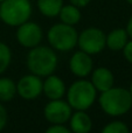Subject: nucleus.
I'll return each mask as SVG.
<instances>
[{"label": "nucleus", "mask_w": 132, "mask_h": 133, "mask_svg": "<svg viewBox=\"0 0 132 133\" xmlns=\"http://www.w3.org/2000/svg\"><path fill=\"white\" fill-rule=\"evenodd\" d=\"M63 6V0H37V7L41 14L48 18L58 15Z\"/></svg>", "instance_id": "obj_16"}, {"label": "nucleus", "mask_w": 132, "mask_h": 133, "mask_svg": "<svg viewBox=\"0 0 132 133\" xmlns=\"http://www.w3.org/2000/svg\"><path fill=\"white\" fill-rule=\"evenodd\" d=\"M129 131L130 130H129L128 125L121 120H114L102 129L103 133H128Z\"/></svg>", "instance_id": "obj_19"}, {"label": "nucleus", "mask_w": 132, "mask_h": 133, "mask_svg": "<svg viewBox=\"0 0 132 133\" xmlns=\"http://www.w3.org/2000/svg\"><path fill=\"white\" fill-rule=\"evenodd\" d=\"M70 2H71L72 5H75V6H77V7H85V6H88L89 5V2L91 1V0H69Z\"/></svg>", "instance_id": "obj_23"}, {"label": "nucleus", "mask_w": 132, "mask_h": 133, "mask_svg": "<svg viewBox=\"0 0 132 133\" xmlns=\"http://www.w3.org/2000/svg\"><path fill=\"white\" fill-rule=\"evenodd\" d=\"M97 98V90L91 81H75L67 91V102L74 110L87 111L94 105Z\"/></svg>", "instance_id": "obj_3"}, {"label": "nucleus", "mask_w": 132, "mask_h": 133, "mask_svg": "<svg viewBox=\"0 0 132 133\" xmlns=\"http://www.w3.org/2000/svg\"><path fill=\"white\" fill-rule=\"evenodd\" d=\"M16 40L25 48H33L40 44L42 40V29L37 23L32 21H26L18 26Z\"/></svg>", "instance_id": "obj_8"}, {"label": "nucleus", "mask_w": 132, "mask_h": 133, "mask_svg": "<svg viewBox=\"0 0 132 133\" xmlns=\"http://www.w3.org/2000/svg\"><path fill=\"white\" fill-rule=\"evenodd\" d=\"M47 133H69L70 129H68L64 124H51V126H49L46 130Z\"/></svg>", "instance_id": "obj_20"}, {"label": "nucleus", "mask_w": 132, "mask_h": 133, "mask_svg": "<svg viewBox=\"0 0 132 133\" xmlns=\"http://www.w3.org/2000/svg\"><path fill=\"white\" fill-rule=\"evenodd\" d=\"M2 1H4V0H0V2H2Z\"/></svg>", "instance_id": "obj_27"}, {"label": "nucleus", "mask_w": 132, "mask_h": 133, "mask_svg": "<svg viewBox=\"0 0 132 133\" xmlns=\"http://www.w3.org/2000/svg\"><path fill=\"white\" fill-rule=\"evenodd\" d=\"M65 84L58 76L48 75L42 85V92L48 99H61L65 95Z\"/></svg>", "instance_id": "obj_11"}, {"label": "nucleus", "mask_w": 132, "mask_h": 133, "mask_svg": "<svg viewBox=\"0 0 132 133\" xmlns=\"http://www.w3.org/2000/svg\"><path fill=\"white\" fill-rule=\"evenodd\" d=\"M72 113V108L68 102L61 99H50L43 109V116L50 124H65L69 122Z\"/></svg>", "instance_id": "obj_7"}, {"label": "nucleus", "mask_w": 132, "mask_h": 133, "mask_svg": "<svg viewBox=\"0 0 132 133\" xmlns=\"http://www.w3.org/2000/svg\"><path fill=\"white\" fill-rule=\"evenodd\" d=\"M12 53L9 47L6 43L0 41V75L7 70V68L11 64Z\"/></svg>", "instance_id": "obj_18"}, {"label": "nucleus", "mask_w": 132, "mask_h": 133, "mask_svg": "<svg viewBox=\"0 0 132 133\" xmlns=\"http://www.w3.org/2000/svg\"><path fill=\"white\" fill-rule=\"evenodd\" d=\"M129 91H130L131 96H132V82H131V85H130V89H129Z\"/></svg>", "instance_id": "obj_25"}, {"label": "nucleus", "mask_w": 132, "mask_h": 133, "mask_svg": "<svg viewBox=\"0 0 132 133\" xmlns=\"http://www.w3.org/2000/svg\"><path fill=\"white\" fill-rule=\"evenodd\" d=\"M77 44L82 51L89 55H96L107 47V35L100 28L89 27L78 35Z\"/></svg>", "instance_id": "obj_6"}, {"label": "nucleus", "mask_w": 132, "mask_h": 133, "mask_svg": "<svg viewBox=\"0 0 132 133\" xmlns=\"http://www.w3.org/2000/svg\"><path fill=\"white\" fill-rule=\"evenodd\" d=\"M129 41V35L124 28L112 29L107 35V47L112 51H121Z\"/></svg>", "instance_id": "obj_14"}, {"label": "nucleus", "mask_w": 132, "mask_h": 133, "mask_svg": "<svg viewBox=\"0 0 132 133\" xmlns=\"http://www.w3.org/2000/svg\"><path fill=\"white\" fill-rule=\"evenodd\" d=\"M16 95V84L7 77L0 78V102H9Z\"/></svg>", "instance_id": "obj_17"}, {"label": "nucleus", "mask_w": 132, "mask_h": 133, "mask_svg": "<svg viewBox=\"0 0 132 133\" xmlns=\"http://www.w3.org/2000/svg\"><path fill=\"white\" fill-rule=\"evenodd\" d=\"M61 21L63 23H67L70 26H75L81 21V11L80 7L75 6V5H63L61 8L60 13H58Z\"/></svg>", "instance_id": "obj_15"}, {"label": "nucleus", "mask_w": 132, "mask_h": 133, "mask_svg": "<svg viewBox=\"0 0 132 133\" xmlns=\"http://www.w3.org/2000/svg\"><path fill=\"white\" fill-rule=\"evenodd\" d=\"M126 1H128L130 5H132V0H126Z\"/></svg>", "instance_id": "obj_26"}, {"label": "nucleus", "mask_w": 132, "mask_h": 133, "mask_svg": "<svg viewBox=\"0 0 132 133\" xmlns=\"http://www.w3.org/2000/svg\"><path fill=\"white\" fill-rule=\"evenodd\" d=\"M7 124V111L4 105L0 104V131L5 129Z\"/></svg>", "instance_id": "obj_21"}, {"label": "nucleus", "mask_w": 132, "mask_h": 133, "mask_svg": "<svg viewBox=\"0 0 132 133\" xmlns=\"http://www.w3.org/2000/svg\"><path fill=\"white\" fill-rule=\"evenodd\" d=\"M32 4L29 0H4L0 2V19L4 23L18 27L29 20Z\"/></svg>", "instance_id": "obj_4"}, {"label": "nucleus", "mask_w": 132, "mask_h": 133, "mask_svg": "<svg viewBox=\"0 0 132 133\" xmlns=\"http://www.w3.org/2000/svg\"><path fill=\"white\" fill-rule=\"evenodd\" d=\"M57 55L53 48L46 46H36L30 48L27 54V68L34 75L47 77L57 68Z\"/></svg>", "instance_id": "obj_2"}, {"label": "nucleus", "mask_w": 132, "mask_h": 133, "mask_svg": "<svg viewBox=\"0 0 132 133\" xmlns=\"http://www.w3.org/2000/svg\"><path fill=\"white\" fill-rule=\"evenodd\" d=\"M42 85L43 82L40 76L34 74L25 75L16 83V94L26 101H33L42 94Z\"/></svg>", "instance_id": "obj_9"}, {"label": "nucleus", "mask_w": 132, "mask_h": 133, "mask_svg": "<svg viewBox=\"0 0 132 133\" xmlns=\"http://www.w3.org/2000/svg\"><path fill=\"white\" fill-rule=\"evenodd\" d=\"M126 32H128L129 37L132 39V16L129 19V21H128V25H126Z\"/></svg>", "instance_id": "obj_24"}, {"label": "nucleus", "mask_w": 132, "mask_h": 133, "mask_svg": "<svg viewBox=\"0 0 132 133\" xmlns=\"http://www.w3.org/2000/svg\"><path fill=\"white\" fill-rule=\"evenodd\" d=\"M69 68H70V71L75 76H77L80 78H84L93 71V68H94L93 58L85 51L78 50L72 54V56L70 57Z\"/></svg>", "instance_id": "obj_10"}, {"label": "nucleus", "mask_w": 132, "mask_h": 133, "mask_svg": "<svg viewBox=\"0 0 132 133\" xmlns=\"http://www.w3.org/2000/svg\"><path fill=\"white\" fill-rule=\"evenodd\" d=\"M91 83L97 91H107L114 87L115 76L110 69L100 66V68H96L91 74Z\"/></svg>", "instance_id": "obj_12"}, {"label": "nucleus", "mask_w": 132, "mask_h": 133, "mask_svg": "<svg viewBox=\"0 0 132 133\" xmlns=\"http://www.w3.org/2000/svg\"><path fill=\"white\" fill-rule=\"evenodd\" d=\"M48 42L54 50L70 51L76 47L78 33L74 26L67 23H56L51 26L48 30Z\"/></svg>", "instance_id": "obj_5"}, {"label": "nucleus", "mask_w": 132, "mask_h": 133, "mask_svg": "<svg viewBox=\"0 0 132 133\" xmlns=\"http://www.w3.org/2000/svg\"><path fill=\"white\" fill-rule=\"evenodd\" d=\"M123 54L125 56L126 61L132 64V40L128 41V43L125 44V47L123 48Z\"/></svg>", "instance_id": "obj_22"}, {"label": "nucleus", "mask_w": 132, "mask_h": 133, "mask_svg": "<svg viewBox=\"0 0 132 133\" xmlns=\"http://www.w3.org/2000/svg\"><path fill=\"white\" fill-rule=\"evenodd\" d=\"M100 106L110 117H119L128 113L132 108V96L124 88H110L103 91L98 98Z\"/></svg>", "instance_id": "obj_1"}, {"label": "nucleus", "mask_w": 132, "mask_h": 133, "mask_svg": "<svg viewBox=\"0 0 132 133\" xmlns=\"http://www.w3.org/2000/svg\"><path fill=\"white\" fill-rule=\"evenodd\" d=\"M69 123L70 131L75 133H88L93 129V120L83 110H76L75 113H71Z\"/></svg>", "instance_id": "obj_13"}]
</instances>
